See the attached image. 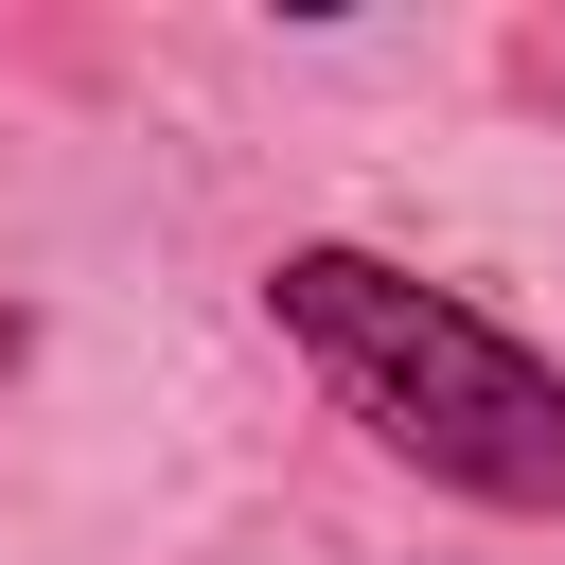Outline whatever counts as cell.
<instances>
[{
  "label": "cell",
  "instance_id": "2",
  "mask_svg": "<svg viewBox=\"0 0 565 565\" xmlns=\"http://www.w3.org/2000/svg\"><path fill=\"white\" fill-rule=\"evenodd\" d=\"M18 371H35V300H0V388H18Z\"/></svg>",
  "mask_w": 565,
  "mask_h": 565
},
{
  "label": "cell",
  "instance_id": "1",
  "mask_svg": "<svg viewBox=\"0 0 565 565\" xmlns=\"http://www.w3.org/2000/svg\"><path fill=\"white\" fill-rule=\"evenodd\" d=\"M265 318H282V353H300L406 477H441L459 512H565V353H530L494 300H459V282L318 230V247L265 265Z\"/></svg>",
  "mask_w": 565,
  "mask_h": 565
}]
</instances>
